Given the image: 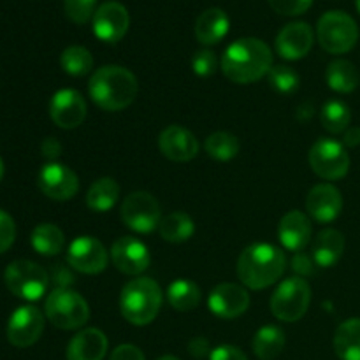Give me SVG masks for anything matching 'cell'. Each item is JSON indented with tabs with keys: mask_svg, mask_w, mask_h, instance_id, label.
I'll list each match as a JSON object with an SVG mask.
<instances>
[{
	"mask_svg": "<svg viewBox=\"0 0 360 360\" xmlns=\"http://www.w3.org/2000/svg\"><path fill=\"white\" fill-rule=\"evenodd\" d=\"M287 269V257L278 246L255 243L241 252L238 259V278L246 288L262 290L271 287Z\"/></svg>",
	"mask_w": 360,
	"mask_h": 360,
	"instance_id": "obj_3",
	"label": "cell"
},
{
	"mask_svg": "<svg viewBox=\"0 0 360 360\" xmlns=\"http://www.w3.org/2000/svg\"><path fill=\"white\" fill-rule=\"evenodd\" d=\"M139 83L129 69L122 65H104L94 72L88 94L94 104L104 111H122L137 97Z\"/></svg>",
	"mask_w": 360,
	"mask_h": 360,
	"instance_id": "obj_2",
	"label": "cell"
},
{
	"mask_svg": "<svg viewBox=\"0 0 360 360\" xmlns=\"http://www.w3.org/2000/svg\"><path fill=\"white\" fill-rule=\"evenodd\" d=\"M158 232L162 238L169 243H185L195 232V224H193L192 217L183 211H174L169 213L167 217L162 218L160 225H158Z\"/></svg>",
	"mask_w": 360,
	"mask_h": 360,
	"instance_id": "obj_30",
	"label": "cell"
},
{
	"mask_svg": "<svg viewBox=\"0 0 360 360\" xmlns=\"http://www.w3.org/2000/svg\"><path fill=\"white\" fill-rule=\"evenodd\" d=\"M188 352L192 357H197V359L207 357V355H211L210 341H207L206 338H195V340L190 341Z\"/></svg>",
	"mask_w": 360,
	"mask_h": 360,
	"instance_id": "obj_45",
	"label": "cell"
},
{
	"mask_svg": "<svg viewBox=\"0 0 360 360\" xmlns=\"http://www.w3.org/2000/svg\"><path fill=\"white\" fill-rule=\"evenodd\" d=\"M32 248L44 257H55L65 246V236L55 224H41L32 232Z\"/></svg>",
	"mask_w": 360,
	"mask_h": 360,
	"instance_id": "obj_29",
	"label": "cell"
},
{
	"mask_svg": "<svg viewBox=\"0 0 360 360\" xmlns=\"http://www.w3.org/2000/svg\"><path fill=\"white\" fill-rule=\"evenodd\" d=\"M320 120H322V125L327 132L343 134L350 127L352 111L343 101L333 98V101L323 104L322 112H320Z\"/></svg>",
	"mask_w": 360,
	"mask_h": 360,
	"instance_id": "obj_33",
	"label": "cell"
},
{
	"mask_svg": "<svg viewBox=\"0 0 360 360\" xmlns=\"http://www.w3.org/2000/svg\"><path fill=\"white\" fill-rule=\"evenodd\" d=\"M49 280L55 281L56 288H69L70 285L76 283V274L72 273V267L65 266V264H55Z\"/></svg>",
	"mask_w": 360,
	"mask_h": 360,
	"instance_id": "obj_40",
	"label": "cell"
},
{
	"mask_svg": "<svg viewBox=\"0 0 360 360\" xmlns=\"http://www.w3.org/2000/svg\"><path fill=\"white\" fill-rule=\"evenodd\" d=\"M229 28H231V21H229L227 13L220 7H211L197 18L193 32L200 44L213 46L229 34Z\"/></svg>",
	"mask_w": 360,
	"mask_h": 360,
	"instance_id": "obj_23",
	"label": "cell"
},
{
	"mask_svg": "<svg viewBox=\"0 0 360 360\" xmlns=\"http://www.w3.org/2000/svg\"><path fill=\"white\" fill-rule=\"evenodd\" d=\"M316 39L330 55H345L357 44L359 27L350 14L343 11H329L319 20Z\"/></svg>",
	"mask_w": 360,
	"mask_h": 360,
	"instance_id": "obj_6",
	"label": "cell"
},
{
	"mask_svg": "<svg viewBox=\"0 0 360 360\" xmlns=\"http://www.w3.org/2000/svg\"><path fill=\"white\" fill-rule=\"evenodd\" d=\"M267 76H269L271 86H273L278 94L283 95H290L294 94V91H297L299 83H301L299 74L288 65H274Z\"/></svg>",
	"mask_w": 360,
	"mask_h": 360,
	"instance_id": "obj_35",
	"label": "cell"
},
{
	"mask_svg": "<svg viewBox=\"0 0 360 360\" xmlns=\"http://www.w3.org/2000/svg\"><path fill=\"white\" fill-rule=\"evenodd\" d=\"M253 354L260 360H274L285 348V334L276 326H264L257 330L252 341Z\"/></svg>",
	"mask_w": 360,
	"mask_h": 360,
	"instance_id": "obj_26",
	"label": "cell"
},
{
	"mask_svg": "<svg viewBox=\"0 0 360 360\" xmlns=\"http://www.w3.org/2000/svg\"><path fill=\"white\" fill-rule=\"evenodd\" d=\"M63 11L72 23L84 25L94 18L97 0H63Z\"/></svg>",
	"mask_w": 360,
	"mask_h": 360,
	"instance_id": "obj_36",
	"label": "cell"
},
{
	"mask_svg": "<svg viewBox=\"0 0 360 360\" xmlns=\"http://www.w3.org/2000/svg\"><path fill=\"white\" fill-rule=\"evenodd\" d=\"M60 65L69 76L83 77L94 69V56L84 46H69L60 56Z\"/></svg>",
	"mask_w": 360,
	"mask_h": 360,
	"instance_id": "obj_32",
	"label": "cell"
},
{
	"mask_svg": "<svg viewBox=\"0 0 360 360\" xmlns=\"http://www.w3.org/2000/svg\"><path fill=\"white\" fill-rule=\"evenodd\" d=\"M44 330V315L35 306H20L7 322V340L16 348H28L37 343Z\"/></svg>",
	"mask_w": 360,
	"mask_h": 360,
	"instance_id": "obj_11",
	"label": "cell"
},
{
	"mask_svg": "<svg viewBox=\"0 0 360 360\" xmlns=\"http://www.w3.org/2000/svg\"><path fill=\"white\" fill-rule=\"evenodd\" d=\"M204 150L218 162H229L239 153V139L229 132H214L204 143Z\"/></svg>",
	"mask_w": 360,
	"mask_h": 360,
	"instance_id": "obj_34",
	"label": "cell"
},
{
	"mask_svg": "<svg viewBox=\"0 0 360 360\" xmlns=\"http://www.w3.org/2000/svg\"><path fill=\"white\" fill-rule=\"evenodd\" d=\"M343 143L345 146L355 148L360 144V129L359 127H348L343 132Z\"/></svg>",
	"mask_w": 360,
	"mask_h": 360,
	"instance_id": "obj_46",
	"label": "cell"
},
{
	"mask_svg": "<svg viewBox=\"0 0 360 360\" xmlns=\"http://www.w3.org/2000/svg\"><path fill=\"white\" fill-rule=\"evenodd\" d=\"M311 302V287L301 276L281 281L271 295V311L281 322H299Z\"/></svg>",
	"mask_w": 360,
	"mask_h": 360,
	"instance_id": "obj_8",
	"label": "cell"
},
{
	"mask_svg": "<svg viewBox=\"0 0 360 360\" xmlns=\"http://www.w3.org/2000/svg\"><path fill=\"white\" fill-rule=\"evenodd\" d=\"M315 32L304 21H294L285 25L276 35V51L285 60H301L311 51Z\"/></svg>",
	"mask_w": 360,
	"mask_h": 360,
	"instance_id": "obj_18",
	"label": "cell"
},
{
	"mask_svg": "<svg viewBox=\"0 0 360 360\" xmlns=\"http://www.w3.org/2000/svg\"><path fill=\"white\" fill-rule=\"evenodd\" d=\"M210 360H248L245 352L232 345H221L211 350Z\"/></svg>",
	"mask_w": 360,
	"mask_h": 360,
	"instance_id": "obj_41",
	"label": "cell"
},
{
	"mask_svg": "<svg viewBox=\"0 0 360 360\" xmlns=\"http://www.w3.org/2000/svg\"><path fill=\"white\" fill-rule=\"evenodd\" d=\"M334 352L341 360H360V319H348L334 333Z\"/></svg>",
	"mask_w": 360,
	"mask_h": 360,
	"instance_id": "obj_25",
	"label": "cell"
},
{
	"mask_svg": "<svg viewBox=\"0 0 360 360\" xmlns=\"http://www.w3.org/2000/svg\"><path fill=\"white\" fill-rule=\"evenodd\" d=\"M109 360H146L141 348L134 347V345H120L112 350L111 359Z\"/></svg>",
	"mask_w": 360,
	"mask_h": 360,
	"instance_id": "obj_43",
	"label": "cell"
},
{
	"mask_svg": "<svg viewBox=\"0 0 360 360\" xmlns=\"http://www.w3.org/2000/svg\"><path fill=\"white\" fill-rule=\"evenodd\" d=\"M2 178H4V162L2 158H0V181H2Z\"/></svg>",
	"mask_w": 360,
	"mask_h": 360,
	"instance_id": "obj_48",
	"label": "cell"
},
{
	"mask_svg": "<svg viewBox=\"0 0 360 360\" xmlns=\"http://www.w3.org/2000/svg\"><path fill=\"white\" fill-rule=\"evenodd\" d=\"M129 11L116 0H109V2L98 6L91 18V28H94L95 37L101 39L102 42H109V44L122 41L129 32Z\"/></svg>",
	"mask_w": 360,
	"mask_h": 360,
	"instance_id": "obj_12",
	"label": "cell"
},
{
	"mask_svg": "<svg viewBox=\"0 0 360 360\" xmlns=\"http://www.w3.org/2000/svg\"><path fill=\"white\" fill-rule=\"evenodd\" d=\"M278 238L288 252H302L311 239V221L308 214L295 210L288 211L278 225Z\"/></svg>",
	"mask_w": 360,
	"mask_h": 360,
	"instance_id": "obj_21",
	"label": "cell"
},
{
	"mask_svg": "<svg viewBox=\"0 0 360 360\" xmlns=\"http://www.w3.org/2000/svg\"><path fill=\"white\" fill-rule=\"evenodd\" d=\"M14 239H16V224L9 213L0 210V255L13 246Z\"/></svg>",
	"mask_w": 360,
	"mask_h": 360,
	"instance_id": "obj_39",
	"label": "cell"
},
{
	"mask_svg": "<svg viewBox=\"0 0 360 360\" xmlns=\"http://www.w3.org/2000/svg\"><path fill=\"white\" fill-rule=\"evenodd\" d=\"M105 354L108 338L98 329H83L67 347V360H104Z\"/></svg>",
	"mask_w": 360,
	"mask_h": 360,
	"instance_id": "obj_22",
	"label": "cell"
},
{
	"mask_svg": "<svg viewBox=\"0 0 360 360\" xmlns=\"http://www.w3.org/2000/svg\"><path fill=\"white\" fill-rule=\"evenodd\" d=\"M200 288L190 280H176L167 288V301L176 311H192L199 306Z\"/></svg>",
	"mask_w": 360,
	"mask_h": 360,
	"instance_id": "obj_31",
	"label": "cell"
},
{
	"mask_svg": "<svg viewBox=\"0 0 360 360\" xmlns=\"http://www.w3.org/2000/svg\"><path fill=\"white\" fill-rule=\"evenodd\" d=\"M308 160L313 172L327 181L345 178L350 171V155L347 153V148L329 137H322L313 144Z\"/></svg>",
	"mask_w": 360,
	"mask_h": 360,
	"instance_id": "obj_9",
	"label": "cell"
},
{
	"mask_svg": "<svg viewBox=\"0 0 360 360\" xmlns=\"http://www.w3.org/2000/svg\"><path fill=\"white\" fill-rule=\"evenodd\" d=\"M122 221L134 232L150 234L162 221L160 204L151 193L132 192L125 197L120 210Z\"/></svg>",
	"mask_w": 360,
	"mask_h": 360,
	"instance_id": "obj_10",
	"label": "cell"
},
{
	"mask_svg": "<svg viewBox=\"0 0 360 360\" xmlns=\"http://www.w3.org/2000/svg\"><path fill=\"white\" fill-rule=\"evenodd\" d=\"M120 199V185L112 178H101L91 183L86 193V204L95 213L112 210Z\"/></svg>",
	"mask_w": 360,
	"mask_h": 360,
	"instance_id": "obj_27",
	"label": "cell"
},
{
	"mask_svg": "<svg viewBox=\"0 0 360 360\" xmlns=\"http://www.w3.org/2000/svg\"><path fill=\"white\" fill-rule=\"evenodd\" d=\"M37 185L46 197L53 200H70L79 190L76 172L58 162H49L39 171Z\"/></svg>",
	"mask_w": 360,
	"mask_h": 360,
	"instance_id": "obj_14",
	"label": "cell"
},
{
	"mask_svg": "<svg viewBox=\"0 0 360 360\" xmlns=\"http://www.w3.org/2000/svg\"><path fill=\"white\" fill-rule=\"evenodd\" d=\"M67 262L74 271L83 274H98L108 267L109 253L98 239L91 236H79L70 243Z\"/></svg>",
	"mask_w": 360,
	"mask_h": 360,
	"instance_id": "obj_13",
	"label": "cell"
},
{
	"mask_svg": "<svg viewBox=\"0 0 360 360\" xmlns=\"http://www.w3.org/2000/svg\"><path fill=\"white\" fill-rule=\"evenodd\" d=\"M327 84L338 94H352L359 86L360 76L357 67L348 60H334L326 72Z\"/></svg>",
	"mask_w": 360,
	"mask_h": 360,
	"instance_id": "obj_28",
	"label": "cell"
},
{
	"mask_svg": "<svg viewBox=\"0 0 360 360\" xmlns=\"http://www.w3.org/2000/svg\"><path fill=\"white\" fill-rule=\"evenodd\" d=\"M306 211L319 224H330L343 211L341 192L330 183H320L313 186L306 195Z\"/></svg>",
	"mask_w": 360,
	"mask_h": 360,
	"instance_id": "obj_19",
	"label": "cell"
},
{
	"mask_svg": "<svg viewBox=\"0 0 360 360\" xmlns=\"http://www.w3.org/2000/svg\"><path fill=\"white\" fill-rule=\"evenodd\" d=\"M44 315L58 329L76 330L90 320V308L77 292L70 288H55L44 302Z\"/></svg>",
	"mask_w": 360,
	"mask_h": 360,
	"instance_id": "obj_5",
	"label": "cell"
},
{
	"mask_svg": "<svg viewBox=\"0 0 360 360\" xmlns=\"http://www.w3.org/2000/svg\"><path fill=\"white\" fill-rule=\"evenodd\" d=\"M345 236L336 229H326L319 232L313 243V260L320 267H333L340 262L345 253Z\"/></svg>",
	"mask_w": 360,
	"mask_h": 360,
	"instance_id": "obj_24",
	"label": "cell"
},
{
	"mask_svg": "<svg viewBox=\"0 0 360 360\" xmlns=\"http://www.w3.org/2000/svg\"><path fill=\"white\" fill-rule=\"evenodd\" d=\"M111 260L120 273L137 276L150 267L151 255L143 241L132 236H123L112 243Z\"/></svg>",
	"mask_w": 360,
	"mask_h": 360,
	"instance_id": "obj_16",
	"label": "cell"
},
{
	"mask_svg": "<svg viewBox=\"0 0 360 360\" xmlns=\"http://www.w3.org/2000/svg\"><path fill=\"white\" fill-rule=\"evenodd\" d=\"M313 262H315V260H313L311 257L306 255L304 250H302V252L294 253V259H292V269L297 273V276L301 278L309 276V274H313V271H315Z\"/></svg>",
	"mask_w": 360,
	"mask_h": 360,
	"instance_id": "obj_42",
	"label": "cell"
},
{
	"mask_svg": "<svg viewBox=\"0 0 360 360\" xmlns=\"http://www.w3.org/2000/svg\"><path fill=\"white\" fill-rule=\"evenodd\" d=\"M49 116H51L53 123L60 129H77L86 118V101L77 90L63 88L51 97Z\"/></svg>",
	"mask_w": 360,
	"mask_h": 360,
	"instance_id": "obj_15",
	"label": "cell"
},
{
	"mask_svg": "<svg viewBox=\"0 0 360 360\" xmlns=\"http://www.w3.org/2000/svg\"><path fill=\"white\" fill-rule=\"evenodd\" d=\"M248 290L238 283H220L211 290L207 308L218 319L232 320L241 316L250 308Z\"/></svg>",
	"mask_w": 360,
	"mask_h": 360,
	"instance_id": "obj_17",
	"label": "cell"
},
{
	"mask_svg": "<svg viewBox=\"0 0 360 360\" xmlns=\"http://www.w3.org/2000/svg\"><path fill=\"white\" fill-rule=\"evenodd\" d=\"M355 4H357V9H359V13H360V0H355Z\"/></svg>",
	"mask_w": 360,
	"mask_h": 360,
	"instance_id": "obj_49",
	"label": "cell"
},
{
	"mask_svg": "<svg viewBox=\"0 0 360 360\" xmlns=\"http://www.w3.org/2000/svg\"><path fill=\"white\" fill-rule=\"evenodd\" d=\"M7 290L25 301H39L49 287V274L32 260H14L4 271Z\"/></svg>",
	"mask_w": 360,
	"mask_h": 360,
	"instance_id": "obj_7",
	"label": "cell"
},
{
	"mask_svg": "<svg viewBox=\"0 0 360 360\" xmlns=\"http://www.w3.org/2000/svg\"><path fill=\"white\" fill-rule=\"evenodd\" d=\"M158 148L162 155L172 162H190L199 153V143L195 136L179 125H171L162 130L158 137Z\"/></svg>",
	"mask_w": 360,
	"mask_h": 360,
	"instance_id": "obj_20",
	"label": "cell"
},
{
	"mask_svg": "<svg viewBox=\"0 0 360 360\" xmlns=\"http://www.w3.org/2000/svg\"><path fill=\"white\" fill-rule=\"evenodd\" d=\"M218 60L211 49H199L192 56V70L200 77H210L217 72Z\"/></svg>",
	"mask_w": 360,
	"mask_h": 360,
	"instance_id": "obj_37",
	"label": "cell"
},
{
	"mask_svg": "<svg viewBox=\"0 0 360 360\" xmlns=\"http://www.w3.org/2000/svg\"><path fill=\"white\" fill-rule=\"evenodd\" d=\"M273 69V51L257 37H243L232 42L221 58V70L232 83L250 84L262 79Z\"/></svg>",
	"mask_w": 360,
	"mask_h": 360,
	"instance_id": "obj_1",
	"label": "cell"
},
{
	"mask_svg": "<svg viewBox=\"0 0 360 360\" xmlns=\"http://www.w3.org/2000/svg\"><path fill=\"white\" fill-rule=\"evenodd\" d=\"M162 301L164 294L157 281L151 278H137L123 287L120 295V311L129 323L144 327L157 319Z\"/></svg>",
	"mask_w": 360,
	"mask_h": 360,
	"instance_id": "obj_4",
	"label": "cell"
},
{
	"mask_svg": "<svg viewBox=\"0 0 360 360\" xmlns=\"http://www.w3.org/2000/svg\"><path fill=\"white\" fill-rule=\"evenodd\" d=\"M274 13L281 16H301L311 7L313 0H267Z\"/></svg>",
	"mask_w": 360,
	"mask_h": 360,
	"instance_id": "obj_38",
	"label": "cell"
},
{
	"mask_svg": "<svg viewBox=\"0 0 360 360\" xmlns=\"http://www.w3.org/2000/svg\"><path fill=\"white\" fill-rule=\"evenodd\" d=\"M41 151L48 160H55V158H58L62 155V144L55 137H46L41 144Z\"/></svg>",
	"mask_w": 360,
	"mask_h": 360,
	"instance_id": "obj_44",
	"label": "cell"
},
{
	"mask_svg": "<svg viewBox=\"0 0 360 360\" xmlns=\"http://www.w3.org/2000/svg\"><path fill=\"white\" fill-rule=\"evenodd\" d=\"M157 360H179V359H176L174 355H164V357H160V359H157Z\"/></svg>",
	"mask_w": 360,
	"mask_h": 360,
	"instance_id": "obj_47",
	"label": "cell"
}]
</instances>
